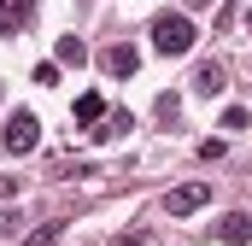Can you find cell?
<instances>
[{"instance_id": "obj_1", "label": "cell", "mask_w": 252, "mask_h": 246, "mask_svg": "<svg viewBox=\"0 0 252 246\" xmlns=\"http://www.w3.org/2000/svg\"><path fill=\"white\" fill-rule=\"evenodd\" d=\"M193 35H199V30H193V18H182V12H158V18H153V47H158L164 59L188 53Z\"/></svg>"}, {"instance_id": "obj_6", "label": "cell", "mask_w": 252, "mask_h": 246, "mask_svg": "<svg viewBox=\"0 0 252 246\" xmlns=\"http://www.w3.org/2000/svg\"><path fill=\"white\" fill-rule=\"evenodd\" d=\"M217 241H229V246H247V241H252V211H229V217L217 223Z\"/></svg>"}, {"instance_id": "obj_4", "label": "cell", "mask_w": 252, "mask_h": 246, "mask_svg": "<svg viewBox=\"0 0 252 246\" xmlns=\"http://www.w3.org/2000/svg\"><path fill=\"white\" fill-rule=\"evenodd\" d=\"M30 18H35V0H0V35L30 30Z\"/></svg>"}, {"instance_id": "obj_13", "label": "cell", "mask_w": 252, "mask_h": 246, "mask_svg": "<svg viewBox=\"0 0 252 246\" xmlns=\"http://www.w3.org/2000/svg\"><path fill=\"white\" fill-rule=\"evenodd\" d=\"M188 6H193V12H199V6H211V0H188Z\"/></svg>"}, {"instance_id": "obj_14", "label": "cell", "mask_w": 252, "mask_h": 246, "mask_svg": "<svg viewBox=\"0 0 252 246\" xmlns=\"http://www.w3.org/2000/svg\"><path fill=\"white\" fill-rule=\"evenodd\" d=\"M247 30H252V12H247Z\"/></svg>"}, {"instance_id": "obj_11", "label": "cell", "mask_w": 252, "mask_h": 246, "mask_svg": "<svg viewBox=\"0 0 252 246\" xmlns=\"http://www.w3.org/2000/svg\"><path fill=\"white\" fill-rule=\"evenodd\" d=\"M53 241H59V223H41V229H35L24 246H53Z\"/></svg>"}, {"instance_id": "obj_12", "label": "cell", "mask_w": 252, "mask_h": 246, "mask_svg": "<svg viewBox=\"0 0 252 246\" xmlns=\"http://www.w3.org/2000/svg\"><path fill=\"white\" fill-rule=\"evenodd\" d=\"M223 129H252V118L241 112V106H235V112H223Z\"/></svg>"}, {"instance_id": "obj_3", "label": "cell", "mask_w": 252, "mask_h": 246, "mask_svg": "<svg viewBox=\"0 0 252 246\" xmlns=\"http://www.w3.org/2000/svg\"><path fill=\"white\" fill-rule=\"evenodd\" d=\"M199 205H211V187L205 182H182V187L164 193V211H170V217H193Z\"/></svg>"}, {"instance_id": "obj_9", "label": "cell", "mask_w": 252, "mask_h": 246, "mask_svg": "<svg viewBox=\"0 0 252 246\" xmlns=\"http://www.w3.org/2000/svg\"><path fill=\"white\" fill-rule=\"evenodd\" d=\"M100 112H112L100 94H82V100H76V123H82V129H94V123H100Z\"/></svg>"}, {"instance_id": "obj_2", "label": "cell", "mask_w": 252, "mask_h": 246, "mask_svg": "<svg viewBox=\"0 0 252 246\" xmlns=\"http://www.w3.org/2000/svg\"><path fill=\"white\" fill-rule=\"evenodd\" d=\"M35 147H41V123H35V112H12V118H6V153L24 158V153H35Z\"/></svg>"}, {"instance_id": "obj_7", "label": "cell", "mask_w": 252, "mask_h": 246, "mask_svg": "<svg viewBox=\"0 0 252 246\" xmlns=\"http://www.w3.org/2000/svg\"><path fill=\"white\" fill-rule=\"evenodd\" d=\"M129 129H135V118H129V112H118V106H112V118H106V123H94L88 135H94V141H118V135H129Z\"/></svg>"}, {"instance_id": "obj_8", "label": "cell", "mask_w": 252, "mask_h": 246, "mask_svg": "<svg viewBox=\"0 0 252 246\" xmlns=\"http://www.w3.org/2000/svg\"><path fill=\"white\" fill-rule=\"evenodd\" d=\"M223 82H229V76H223V64H199V70H193V94H205V100H211V94H223Z\"/></svg>"}, {"instance_id": "obj_10", "label": "cell", "mask_w": 252, "mask_h": 246, "mask_svg": "<svg viewBox=\"0 0 252 246\" xmlns=\"http://www.w3.org/2000/svg\"><path fill=\"white\" fill-rule=\"evenodd\" d=\"M53 53H59V64H82V59H88L82 35H59V47H53Z\"/></svg>"}, {"instance_id": "obj_5", "label": "cell", "mask_w": 252, "mask_h": 246, "mask_svg": "<svg viewBox=\"0 0 252 246\" xmlns=\"http://www.w3.org/2000/svg\"><path fill=\"white\" fill-rule=\"evenodd\" d=\"M106 76H118V82H129V76H135V64H141V53H135V47H129V41H118V47H106Z\"/></svg>"}]
</instances>
